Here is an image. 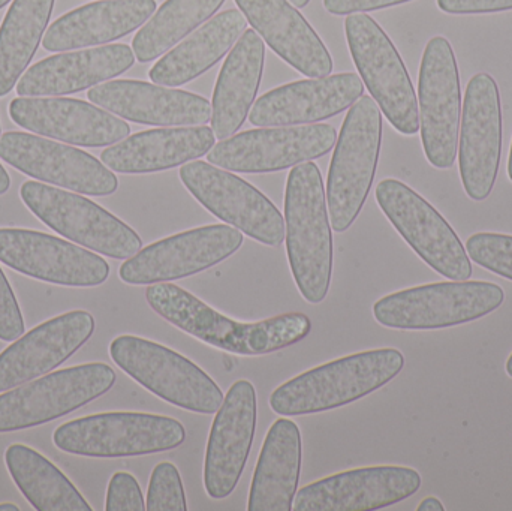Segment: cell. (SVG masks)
Instances as JSON below:
<instances>
[{
    "label": "cell",
    "instance_id": "6da1fadb",
    "mask_svg": "<svg viewBox=\"0 0 512 511\" xmlns=\"http://www.w3.org/2000/svg\"><path fill=\"white\" fill-rule=\"evenodd\" d=\"M150 308L177 329L204 344L239 356H265L304 341L312 321L300 312H288L256 323L231 320L189 291L174 284L150 285Z\"/></svg>",
    "mask_w": 512,
    "mask_h": 511
},
{
    "label": "cell",
    "instance_id": "7a4b0ae2",
    "mask_svg": "<svg viewBox=\"0 0 512 511\" xmlns=\"http://www.w3.org/2000/svg\"><path fill=\"white\" fill-rule=\"evenodd\" d=\"M286 252L295 284L304 300L318 305L330 290L333 236L327 198L318 165H295L285 191Z\"/></svg>",
    "mask_w": 512,
    "mask_h": 511
},
{
    "label": "cell",
    "instance_id": "3957f363",
    "mask_svg": "<svg viewBox=\"0 0 512 511\" xmlns=\"http://www.w3.org/2000/svg\"><path fill=\"white\" fill-rule=\"evenodd\" d=\"M403 366L405 357L396 348L351 354L286 381L271 393L270 407L283 417L336 410L382 389Z\"/></svg>",
    "mask_w": 512,
    "mask_h": 511
},
{
    "label": "cell",
    "instance_id": "277c9868",
    "mask_svg": "<svg viewBox=\"0 0 512 511\" xmlns=\"http://www.w3.org/2000/svg\"><path fill=\"white\" fill-rule=\"evenodd\" d=\"M382 141L381 108L361 96L346 114L328 170L331 227L345 233L360 215L375 179Z\"/></svg>",
    "mask_w": 512,
    "mask_h": 511
},
{
    "label": "cell",
    "instance_id": "5b68a950",
    "mask_svg": "<svg viewBox=\"0 0 512 511\" xmlns=\"http://www.w3.org/2000/svg\"><path fill=\"white\" fill-rule=\"evenodd\" d=\"M504 300V290L493 282H436L382 297L373 317L388 329H447L487 317Z\"/></svg>",
    "mask_w": 512,
    "mask_h": 511
},
{
    "label": "cell",
    "instance_id": "8992f818",
    "mask_svg": "<svg viewBox=\"0 0 512 511\" xmlns=\"http://www.w3.org/2000/svg\"><path fill=\"white\" fill-rule=\"evenodd\" d=\"M113 362L168 404L198 414H215L224 402L221 387L200 366L171 348L138 336H117L110 344Z\"/></svg>",
    "mask_w": 512,
    "mask_h": 511
},
{
    "label": "cell",
    "instance_id": "52a82bcc",
    "mask_svg": "<svg viewBox=\"0 0 512 511\" xmlns=\"http://www.w3.org/2000/svg\"><path fill=\"white\" fill-rule=\"evenodd\" d=\"M186 440L185 426L146 413H102L59 426L57 449L86 458H132L170 452Z\"/></svg>",
    "mask_w": 512,
    "mask_h": 511
},
{
    "label": "cell",
    "instance_id": "ba28073f",
    "mask_svg": "<svg viewBox=\"0 0 512 511\" xmlns=\"http://www.w3.org/2000/svg\"><path fill=\"white\" fill-rule=\"evenodd\" d=\"M346 39L370 95L403 135L420 131V111L408 69L387 33L364 12L348 15Z\"/></svg>",
    "mask_w": 512,
    "mask_h": 511
},
{
    "label": "cell",
    "instance_id": "9c48e42d",
    "mask_svg": "<svg viewBox=\"0 0 512 511\" xmlns=\"http://www.w3.org/2000/svg\"><path fill=\"white\" fill-rule=\"evenodd\" d=\"M20 197L47 227L84 248L114 260L141 251L143 242L129 225L83 195L30 180L21 186Z\"/></svg>",
    "mask_w": 512,
    "mask_h": 511
},
{
    "label": "cell",
    "instance_id": "30bf717a",
    "mask_svg": "<svg viewBox=\"0 0 512 511\" xmlns=\"http://www.w3.org/2000/svg\"><path fill=\"white\" fill-rule=\"evenodd\" d=\"M116 372L87 363L48 374L0 395V434L35 428L66 416L110 392Z\"/></svg>",
    "mask_w": 512,
    "mask_h": 511
},
{
    "label": "cell",
    "instance_id": "8fae6325",
    "mask_svg": "<svg viewBox=\"0 0 512 511\" xmlns=\"http://www.w3.org/2000/svg\"><path fill=\"white\" fill-rule=\"evenodd\" d=\"M376 201L427 266L451 281L471 278V258L456 231L418 192L400 180L385 179L376 186Z\"/></svg>",
    "mask_w": 512,
    "mask_h": 511
},
{
    "label": "cell",
    "instance_id": "7c38bea8",
    "mask_svg": "<svg viewBox=\"0 0 512 511\" xmlns=\"http://www.w3.org/2000/svg\"><path fill=\"white\" fill-rule=\"evenodd\" d=\"M421 141L427 161L439 170L453 167L459 150L462 89L459 66L450 41L427 42L418 77Z\"/></svg>",
    "mask_w": 512,
    "mask_h": 511
},
{
    "label": "cell",
    "instance_id": "4fadbf2b",
    "mask_svg": "<svg viewBox=\"0 0 512 511\" xmlns=\"http://www.w3.org/2000/svg\"><path fill=\"white\" fill-rule=\"evenodd\" d=\"M180 179L210 213L267 246L285 240V219L279 209L246 180L210 162L182 165Z\"/></svg>",
    "mask_w": 512,
    "mask_h": 511
},
{
    "label": "cell",
    "instance_id": "5bb4252c",
    "mask_svg": "<svg viewBox=\"0 0 512 511\" xmlns=\"http://www.w3.org/2000/svg\"><path fill=\"white\" fill-rule=\"evenodd\" d=\"M336 141V129L327 123L252 129L225 138L207 159L236 173H274L327 155Z\"/></svg>",
    "mask_w": 512,
    "mask_h": 511
},
{
    "label": "cell",
    "instance_id": "9a60e30c",
    "mask_svg": "<svg viewBox=\"0 0 512 511\" xmlns=\"http://www.w3.org/2000/svg\"><path fill=\"white\" fill-rule=\"evenodd\" d=\"M243 233L230 225H207L159 240L128 258L119 270L129 285H153L197 275L236 254Z\"/></svg>",
    "mask_w": 512,
    "mask_h": 511
},
{
    "label": "cell",
    "instance_id": "2e32d148",
    "mask_svg": "<svg viewBox=\"0 0 512 511\" xmlns=\"http://www.w3.org/2000/svg\"><path fill=\"white\" fill-rule=\"evenodd\" d=\"M459 167L466 195L474 201L490 197L502 158V104L498 83L486 72L466 87L459 134Z\"/></svg>",
    "mask_w": 512,
    "mask_h": 511
},
{
    "label": "cell",
    "instance_id": "e0dca14e",
    "mask_svg": "<svg viewBox=\"0 0 512 511\" xmlns=\"http://www.w3.org/2000/svg\"><path fill=\"white\" fill-rule=\"evenodd\" d=\"M0 159L26 176L78 194L105 197L119 188L116 174L95 156L26 132L0 137Z\"/></svg>",
    "mask_w": 512,
    "mask_h": 511
},
{
    "label": "cell",
    "instance_id": "ac0fdd59",
    "mask_svg": "<svg viewBox=\"0 0 512 511\" xmlns=\"http://www.w3.org/2000/svg\"><path fill=\"white\" fill-rule=\"evenodd\" d=\"M0 261L15 272L63 287H98L110 276V266L99 255L21 228H0Z\"/></svg>",
    "mask_w": 512,
    "mask_h": 511
},
{
    "label": "cell",
    "instance_id": "d6986e66",
    "mask_svg": "<svg viewBox=\"0 0 512 511\" xmlns=\"http://www.w3.org/2000/svg\"><path fill=\"white\" fill-rule=\"evenodd\" d=\"M423 485L418 471L408 467L357 468L304 486L294 511L381 510L408 500Z\"/></svg>",
    "mask_w": 512,
    "mask_h": 511
},
{
    "label": "cell",
    "instance_id": "ffe728a7",
    "mask_svg": "<svg viewBox=\"0 0 512 511\" xmlns=\"http://www.w3.org/2000/svg\"><path fill=\"white\" fill-rule=\"evenodd\" d=\"M256 408L254 384L240 380L216 413L204 462V486L213 500L230 497L242 479L254 444Z\"/></svg>",
    "mask_w": 512,
    "mask_h": 511
},
{
    "label": "cell",
    "instance_id": "44dd1931",
    "mask_svg": "<svg viewBox=\"0 0 512 511\" xmlns=\"http://www.w3.org/2000/svg\"><path fill=\"white\" fill-rule=\"evenodd\" d=\"M9 116L21 128L81 147H107L125 140L131 126L80 99L15 98Z\"/></svg>",
    "mask_w": 512,
    "mask_h": 511
},
{
    "label": "cell",
    "instance_id": "7402d4cb",
    "mask_svg": "<svg viewBox=\"0 0 512 511\" xmlns=\"http://www.w3.org/2000/svg\"><path fill=\"white\" fill-rule=\"evenodd\" d=\"M95 332V318L72 311L39 324L0 353V393L59 368Z\"/></svg>",
    "mask_w": 512,
    "mask_h": 511
},
{
    "label": "cell",
    "instance_id": "603a6c76",
    "mask_svg": "<svg viewBox=\"0 0 512 511\" xmlns=\"http://www.w3.org/2000/svg\"><path fill=\"white\" fill-rule=\"evenodd\" d=\"M363 93V81L351 72L294 81L256 99L249 122L267 128L321 122L348 110Z\"/></svg>",
    "mask_w": 512,
    "mask_h": 511
},
{
    "label": "cell",
    "instance_id": "cb8c5ba5",
    "mask_svg": "<svg viewBox=\"0 0 512 511\" xmlns=\"http://www.w3.org/2000/svg\"><path fill=\"white\" fill-rule=\"evenodd\" d=\"M87 98L104 110L141 125L197 126L212 120V105L203 96L146 81H107L92 87Z\"/></svg>",
    "mask_w": 512,
    "mask_h": 511
},
{
    "label": "cell",
    "instance_id": "d4e9b609",
    "mask_svg": "<svg viewBox=\"0 0 512 511\" xmlns=\"http://www.w3.org/2000/svg\"><path fill=\"white\" fill-rule=\"evenodd\" d=\"M248 23L288 65L312 78L327 77L333 59L318 33L288 0H236Z\"/></svg>",
    "mask_w": 512,
    "mask_h": 511
},
{
    "label": "cell",
    "instance_id": "484cf974",
    "mask_svg": "<svg viewBox=\"0 0 512 511\" xmlns=\"http://www.w3.org/2000/svg\"><path fill=\"white\" fill-rule=\"evenodd\" d=\"M134 63V50L126 44L56 54L30 66L18 81L17 93L23 98L71 95L123 74Z\"/></svg>",
    "mask_w": 512,
    "mask_h": 511
},
{
    "label": "cell",
    "instance_id": "4316f807",
    "mask_svg": "<svg viewBox=\"0 0 512 511\" xmlns=\"http://www.w3.org/2000/svg\"><path fill=\"white\" fill-rule=\"evenodd\" d=\"M215 141V132L209 126L150 129L108 147L101 153V161L117 173H156L207 155Z\"/></svg>",
    "mask_w": 512,
    "mask_h": 511
},
{
    "label": "cell",
    "instance_id": "83f0119b",
    "mask_svg": "<svg viewBox=\"0 0 512 511\" xmlns=\"http://www.w3.org/2000/svg\"><path fill=\"white\" fill-rule=\"evenodd\" d=\"M156 11L155 0H101L62 15L48 27L47 51H68L116 41L143 26Z\"/></svg>",
    "mask_w": 512,
    "mask_h": 511
},
{
    "label": "cell",
    "instance_id": "f1b7e54d",
    "mask_svg": "<svg viewBox=\"0 0 512 511\" xmlns=\"http://www.w3.org/2000/svg\"><path fill=\"white\" fill-rule=\"evenodd\" d=\"M265 45L254 29L245 30L228 54L216 81L212 104V129L219 140L236 134L254 105L262 71Z\"/></svg>",
    "mask_w": 512,
    "mask_h": 511
},
{
    "label": "cell",
    "instance_id": "f546056e",
    "mask_svg": "<svg viewBox=\"0 0 512 511\" xmlns=\"http://www.w3.org/2000/svg\"><path fill=\"white\" fill-rule=\"evenodd\" d=\"M248 20L240 9H227L207 21L188 39L165 54L152 69L159 86L179 87L209 71L245 33Z\"/></svg>",
    "mask_w": 512,
    "mask_h": 511
},
{
    "label": "cell",
    "instance_id": "4dcf8cb0",
    "mask_svg": "<svg viewBox=\"0 0 512 511\" xmlns=\"http://www.w3.org/2000/svg\"><path fill=\"white\" fill-rule=\"evenodd\" d=\"M301 471V434L292 420L273 423L256 464L249 511H291Z\"/></svg>",
    "mask_w": 512,
    "mask_h": 511
},
{
    "label": "cell",
    "instance_id": "1f68e13d",
    "mask_svg": "<svg viewBox=\"0 0 512 511\" xmlns=\"http://www.w3.org/2000/svg\"><path fill=\"white\" fill-rule=\"evenodd\" d=\"M6 467L21 494L38 511H92L71 480L41 453L23 444L5 452Z\"/></svg>",
    "mask_w": 512,
    "mask_h": 511
},
{
    "label": "cell",
    "instance_id": "d6a6232c",
    "mask_svg": "<svg viewBox=\"0 0 512 511\" xmlns=\"http://www.w3.org/2000/svg\"><path fill=\"white\" fill-rule=\"evenodd\" d=\"M54 0H14L0 26V96L8 95L32 62Z\"/></svg>",
    "mask_w": 512,
    "mask_h": 511
},
{
    "label": "cell",
    "instance_id": "836d02e7",
    "mask_svg": "<svg viewBox=\"0 0 512 511\" xmlns=\"http://www.w3.org/2000/svg\"><path fill=\"white\" fill-rule=\"evenodd\" d=\"M224 3L225 0H167L132 41L138 62H152L170 51L212 18Z\"/></svg>",
    "mask_w": 512,
    "mask_h": 511
},
{
    "label": "cell",
    "instance_id": "e575fe53",
    "mask_svg": "<svg viewBox=\"0 0 512 511\" xmlns=\"http://www.w3.org/2000/svg\"><path fill=\"white\" fill-rule=\"evenodd\" d=\"M469 258L478 266L512 281V236L478 233L466 242Z\"/></svg>",
    "mask_w": 512,
    "mask_h": 511
},
{
    "label": "cell",
    "instance_id": "d590c367",
    "mask_svg": "<svg viewBox=\"0 0 512 511\" xmlns=\"http://www.w3.org/2000/svg\"><path fill=\"white\" fill-rule=\"evenodd\" d=\"M147 511H186L185 488L179 470L170 462L156 465L147 492Z\"/></svg>",
    "mask_w": 512,
    "mask_h": 511
},
{
    "label": "cell",
    "instance_id": "8d00e7d4",
    "mask_svg": "<svg viewBox=\"0 0 512 511\" xmlns=\"http://www.w3.org/2000/svg\"><path fill=\"white\" fill-rule=\"evenodd\" d=\"M105 510L107 511H144L143 492L134 476L129 473H116L111 477L108 485L107 501H105Z\"/></svg>",
    "mask_w": 512,
    "mask_h": 511
},
{
    "label": "cell",
    "instance_id": "74e56055",
    "mask_svg": "<svg viewBox=\"0 0 512 511\" xmlns=\"http://www.w3.org/2000/svg\"><path fill=\"white\" fill-rule=\"evenodd\" d=\"M24 333V320L14 291L0 269V341L12 342Z\"/></svg>",
    "mask_w": 512,
    "mask_h": 511
},
{
    "label": "cell",
    "instance_id": "f35d334b",
    "mask_svg": "<svg viewBox=\"0 0 512 511\" xmlns=\"http://www.w3.org/2000/svg\"><path fill=\"white\" fill-rule=\"evenodd\" d=\"M439 9L453 15L511 11L512 0H436Z\"/></svg>",
    "mask_w": 512,
    "mask_h": 511
},
{
    "label": "cell",
    "instance_id": "ab89813d",
    "mask_svg": "<svg viewBox=\"0 0 512 511\" xmlns=\"http://www.w3.org/2000/svg\"><path fill=\"white\" fill-rule=\"evenodd\" d=\"M411 0H324L325 9L334 15H351L358 12L378 11L402 5Z\"/></svg>",
    "mask_w": 512,
    "mask_h": 511
},
{
    "label": "cell",
    "instance_id": "60d3db41",
    "mask_svg": "<svg viewBox=\"0 0 512 511\" xmlns=\"http://www.w3.org/2000/svg\"><path fill=\"white\" fill-rule=\"evenodd\" d=\"M418 511H444L445 507L444 504L441 503V501L438 500V498L435 497H429L424 498L423 501H421L420 506H418Z\"/></svg>",
    "mask_w": 512,
    "mask_h": 511
},
{
    "label": "cell",
    "instance_id": "b9f144b4",
    "mask_svg": "<svg viewBox=\"0 0 512 511\" xmlns=\"http://www.w3.org/2000/svg\"><path fill=\"white\" fill-rule=\"evenodd\" d=\"M9 186H11V179H9L8 173H6L3 165L0 164V195L6 194Z\"/></svg>",
    "mask_w": 512,
    "mask_h": 511
},
{
    "label": "cell",
    "instance_id": "7bdbcfd3",
    "mask_svg": "<svg viewBox=\"0 0 512 511\" xmlns=\"http://www.w3.org/2000/svg\"><path fill=\"white\" fill-rule=\"evenodd\" d=\"M0 511H20L14 504H0Z\"/></svg>",
    "mask_w": 512,
    "mask_h": 511
},
{
    "label": "cell",
    "instance_id": "ee69618b",
    "mask_svg": "<svg viewBox=\"0 0 512 511\" xmlns=\"http://www.w3.org/2000/svg\"><path fill=\"white\" fill-rule=\"evenodd\" d=\"M289 2L297 8H304V6L309 5L310 0H289Z\"/></svg>",
    "mask_w": 512,
    "mask_h": 511
},
{
    "label": "cell",
    "instance_id": "f6af8a7d",
    "mask_svg": "<svg viewBox=\"0 0 512 511\" xmlns=\"http://www.w3.org/2000/svg\"><path fill=\"white\" fill-rule=\"evenodd\" d=\"M508 177H510V180L512 182V143L510 150V159H508Z\"/></svg>",
    "mask_w": 512,
    "mask_h": 511
},
{
    "label": "cell",
    "instance_id": "bcb514c9",
    "mask_svg": "<svg viewBox=\"0 0 512 511\" xmlns=\"http://www.w3.org/2000/svg\"><path fill=\"white\" fill-rule=\"evenodd\" d=\"M505 369H507V374L512 378V354L510 359L507 360V365H505Z\"/></svg>",
    "mask_w": 512,
    "mask_h": 511
},
{
    "label": "cell",
    "instance_id": "7dc6e473",
    "mask_svg": "<svg viewBox=\"0 0 512 511\" xmlns=\"http://www.w3.org/2000/svg\"><path fill=\"white\" fill-rule=\"evenodd\" d=\"M9 2H11V0H0V9H2L3 6L8 5Z\"/></svg>",
    "mask_w": 512,
    "mask_h": 511
},
{
    "label": "cell",
    "instance_id": "c3c4849f",
    "mask_svg": "<svg viewBox=\"0 0 512 511\" xmlns=\"http://www.w3.org/2000/svg\"><path fill=\"white\" fill-rule=\"evenodd\" d=\"M0 137H2V134H0Z\"/></svg>",
    "mask_w": 512,
    "mask_h": 511
}]
</instances>
